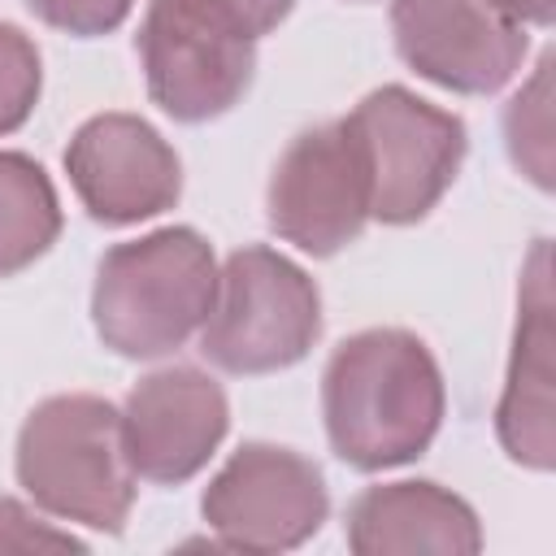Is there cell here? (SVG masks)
Returning <instances> with one entry per match:
<instances>
[{"mask_svg":"<svg viewBox=\"0 0 556 556\" xmlns=\"http://www.w3.org/2000/svg\"><path fill=\"white\" fill-rule=\"evenodd\" d=\"M56 230L61 208L48 174L22 152H0V278L43 256Z\"/></svg>","mask_w":556,"mask_h":556,"instance_id":"obj_14","label":"cell"},{"mask_svg":"<svg viewBox=\"0 0 556 556\" xmlns=\"http://www.w3.org/2000/svg\"><path fill=\"white\" fill-rule=\"evenodd\" d=\"M226 434V395L222 387L191 369H156L148 374L122 413L126 460L148 482H182L191 478Z\"/></svg>","mask_w":556,"mask_h":556,"instance_id":"obj_11","label":"cell"},{"mask_svg":"<svg viewBox=\"0 0 556 556\" xmlns=\"http://www.w3.org/2000/svg\"><path fill=\"white\" fill-rule=\"evenodd\" d=\"M513 161L539 182L552 187V56L539 61L534 78L517 91L504 117Z\"/></svg>","mask_w":556,"mask_h":556,"instance_id":"obj_15","label":"cell"},{"mask_svg":"<svg viewBox=\"0 0 556 556\" xmlns=\"http://www.w3.org/2000/svg\"><path fill=\"white\" fill-rule=\"evenodd\" d=\"M135 0H30V9L48 22V26H61L70 35H100V30H113L126 13H130Z\"/></svg>","mask_w":556,"mask_h":556,"instance_id":"obj_19","label":"cell"},{"mask_svg":"<svg viewBox=\"0 0 556 556\" xmlns=\"http://www.w3.org/2000/svg\"><path fill=\"white\" fill-rule=\"evenodd\" d=\"M213 287V252L195 230H152L104 252L91 291L96 330L122 356H165L204 326Z\"/></svg>","mask_w":556,"mask_h":556,"instance_id":"obj_2","label":"cell"},{"mask_svg":"<svg viewBox=\"0 0 556 556\" xmlns=\"http://www.w3.org/2000/svg\"><path fill=\"white\" fill-rule=\"evenodd\" d=\"M356 556H473L482 530L473 508L434 482L369 486L348 508Z\"/></svg>","mask_w":556,"mask_h":556,"instance_id":"obj_13","label":"cell"},{"mask_svg":"<svg viewBox=\"0 0 556 556\" xmlns=\"http://www.w3.org/2000/svg\"><path fill=\"white\" fill-rule=\"evenodd\" d=\"M17 478L52 517L122 530L135 504L122 413L100 395L43 400L17 434Z\"/></svg>","mask_w":556,"mask_h":556,"instance_id":"obj_3","label":"cell"},{"mask_svg":"<svg viewBox=\"0 0 556 556\" xmlns=\"http://www.w3.org/2000/svg\"><path fill=\"white\" fill-rule=\"evenodd\" d=\"M204 521L235 552L300 547L326 521L321 473L291 447L243 443L208 482Z\"/></svg>","mask_w":556,"mask_h":556,"instance_id":"obj_7","label":"cell"},{"mask_svg":"<svg viewBox=\"0 0 556 556\" xmlns=\"http://www.w3.org/2000/svg\"><path fill=\"white\" fill-rule=\"evenodd\" d=\"M500 443L513 460L530 469H552V282H547V243L534 248L521 278V317L508 361V382L500 395Z\"/></svg>","mask_w":556,"mask_h":556,"instance_id":"obj_12","label":"cell"},{"mask_svg":"<svg viewBox=\"0 0 556 556\" xmlns=\"http://www.w3.org/2000/svg\"><path fill=\"white\" fill-rule=\"evenodd\" d=\"M334 452L356 469L413 460L439 430L443 378L430 348L408 330H361L334 348L321 378Z\"/></svg>","mask_w":556,"mask_h":556,"instance_id":"obj_1","label":"cell"},{"mask_svg":"<svg viewBox=\"0 0 556 556\" xmlns=\"http://www.w3.org/2000/svg\"><path fill=\"white\" fill-rule=\"evenodd\" d=\"M391 30L421 78L469 96L504 87L526 56L521 22L495 0H395Z\"/></svg>","mask_w":556,"mask_h":556,"instance_id":"obj_8","label":"cell"},{"mask_svg":"<svg viewBox=\"0 0 556 556\" xmlns=\"http://www.w3.org/2000/svg\"><path fill=\"white\" fill-rule=\"evenodd\" d=\"M508 17H517V22H534V26H547L552 22V9H556V0H495Z\"/></svg>","mask_w":556,"mask_h":556,"instance_id":"obj_20","label":"cell"},{"mask_svg":"<svg viewBox=\"0 0 556 556\" xmlns=\"http://www.w3.org/2000/svg\"><path fill=\"white\" fill-rule=\"evenodd\" d=\"M343 122L369 169V213L391 226L426 217L465 156L460 117L417 100L404 87L369 91Z\"/></svg>","mask_w":556,"mask_h":556,"instance_id":"obj_5","label":"cell"},{"mask_svg":"<svg viewBox=\"0 0 556 556\" xmlns=\"http://www.w3.org/2000/svg\"><path fill=\"white\" fill-rule=\"evenodd\" d=\"M369 217V169L348 122L295 135L269 178V226L287 243L330 256L352 243Z\"/></svg>","mask_w":556,"mask_h":556,"instance_id":"obj_6","label":"cell"},{"mask_svg":"<svg viewBox=\"0 0 556 556\" xmlns=\"http://www.w3.org/2000/svg\"><path fill=\"white\" fill-rule=\"evenodd\" d=\"M174 4L230 30V35H243V39L274 30L291 9V0H174Z\"/></svg>","mask_w":556,"mask_h":556,"instance_id":"obj_17","label":"cell"},{"mask_svg":"<svg viewBox=\"0 0 556 556\" xmlns=\"http://www.w3.org/2000/svg\"><path fill=\"white\" fill-rule=\"evenodd\" d=\"M139 56L152 100L178 122H204L226 113L256 65L252 39L230 35L174 0H152L139 26Z\"/></svg>","mask_w":556,"mask_h":556,"instance_id":"obj_9","label":"cell"},{"mask_svg":"<svg viewBox=\"0 0 556 556\" xmlns=\"http://www.w3.org/2000/svg\"><path fill=\"white\" fill-rule=\"evenodd\" d=\"M321 330L313 278L269 248L226 256L204 317V356L230 374H269L295 365Z\"/></svg>","mask_w":556,"mask_h":556,"instance_id":"obj_4","label":"cell"},{"mask_svg":"<svg viewBox=\"0 0 556 556\" xmlns=\"http://www.w3.org/2000/svg\"><path fill=\"white\" fill-rule=\"evenodd\" d=\"M35 96H39V52L17 26L0 22V135L17 130L30 117Z\"/></svg>","mask_w":556,"mask_h":556,"instance_id":"obj_16","label":"cell"},{"mask_svg":"<svg viewBox=\"0 0 556 556\" xmlns=\"http://www.w3.org/2000/svg\"><path fill=\"white\" fill-rule=\"evenodd\" d=\"M39 556V552H83L78 539L52 530L48 521L30 517L17 500H0V556Z\"/></svg>","mask_w":556,"mask_h":556,"instance_id":"obj_18","label":"cell"},{"mask_svg":"<svg viewBox=\"0 0 556 556\" xmlns=\"http://www.w3.org/2000/svg\"><path fill=\"white\" fill-rule=\"evenodd\" d=\"M65 169L96 222H143L178 200L174 148L135 113H100L65 148Z\"/></svg>","mask_w":556,"mask_h":556,"instance_id":"obj_10","label":"cell"}]
</instances>
